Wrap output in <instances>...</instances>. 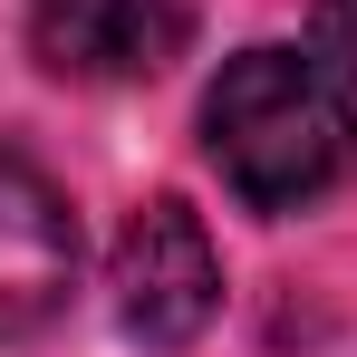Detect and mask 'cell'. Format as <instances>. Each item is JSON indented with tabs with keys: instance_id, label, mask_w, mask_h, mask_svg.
Here are the masks:
<instances>
[{
	"instance_id": "4",
	"label": "cell",
	"mask_w": 357,
	"mask_h": 357,
	"mask_svg": "<svg viewBox=\"0 0 357 357\" xmlns=\"http://www.w3.org/2000/svg\"><path fill=\"white\" fill-rule=\"evenodd\" d=\"M77 280V222H68L59 183L20 155H0V338H29L68 309Z\"/></svg>"
},
{
	"instance_id": "1",
	"label": "cell",
	"mask_w": 357,
	"mask_h": 357,
	"mask_svg": "<svg viewBox=\"0 0 357 357\" xmlns=\"http://www.w3.org/2000/svg\"><path fill=\"white\" fill-rule=\"evenodd\" d=\"M203 145L251 213H299L357 174V87L328 49H241L203 97Z\"/></svg>"
},
{
	"instance_id": "5",
	"label": "cell",
	"mask_w": 357,
	"mask_h": 357,
	"mask_svg": "<svg viewBox=\"0 0 357 357\" xmlns=\"http://www.w3.org/2000/svg\"><path fill=\"white\" fill-rule=\"evenodd\" d=\"M319 49H328V68L357 87V0H319Z\"/></svg>"
},
{
	"instance_id": "2",
	"label": "cell",
	"mask_w": 357,
	"mask_h": 357,
	"mask_svg": "<svg viewBox=\"0 0 357 357\" xmlns=\"http://www.w3.org/2000/svg\"><path fill=\"white\" fill-rule=\"evenodd\" d=\"M107 299H116V328L135 348H193L222 309V261H213V232L183 213L174 193L135 203L116 232V261H107Z\"/></svg>"
},
{
	"instance_id": "3",
	"label": "cell",
	"mask_w": 357,
	"mask_h": 357,
	"mask_svg": "<svg viewBox=\"0 0 357 357\" xmlns=\"http://www.w3.org/2000/svg\"><path fill=\"white\" fill-rule=\"evenodd\" d=\"M193 39V0H29V49L49 77L135 87L165 77Z\"/></svg>"
}]
</instances>
